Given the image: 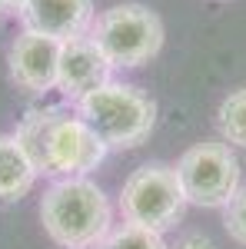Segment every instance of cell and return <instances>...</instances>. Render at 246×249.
Masks as SVG:
<instances>
[{"mask_svg":"<svg viewBox=\"0 0 246 249\" xmlns=\"http://www.w3.org/2000/svg\"><path fill=\"white\" fill-rule=\"evenodd\" d=\"M17 143L43 176H87L107 156V143L63 110H34L17 126Z\"/></svg>","mask_w":246,"mask_h":249,"instance_id":"obj_1","label":"cell"},{"mask_svg":"<svg viewBox=\"0 0 246 249\" xmlns=\"http://www.w3.org/2000/svg\"><path fill=\"white\" fill-rule=\"evenodd\" d=\"M43 232L63 249H100L114 230L107 193L87 176H63L40 199Z\"/></svg>","mask_w":246,"mask_h":249,"instance_id":"obj_2","label":"cell"},{"mask_svg":"<svg viewBox=\"0 0 246 249\" xmlns=\"http://www.w3.org/2000/svg\"><path fill=\"white\" fill-rule=\"evenodd\" d=\"M76 110L80 120L107 143V150L140 146L156 123V103L150 96L133 83H114V80L80 96Z\"/></svg>","mask_w":246,"mask_h":249,"instance_id":"obj_3","label":"cell"},{"mask_svg":"<svg viewBox=\"0 0 246 249\" xmlns=\"http://www.w3.org/2000/svg\"><path fill=\"white\" fill-rule=\"evenodd\" d=\"M90 37L114 67H143L163 47V20L147 3H116L94 17Z\"/></svg>","mask_w":246,"mask_h":249,"instance_id":"obj_4","label":"cell"},{"mask_svg":"<svg viewBox=\"0 0 246 249\" xmlns=\"http://www.w3.org/2000/svg\"><path fill=\"white\" fill-rule=\"evenodd\" d=\"M120 210L123 219L133 226L153 230L160 236L173 230L187 210V196L176 179V170L167 163H147L133 170L120 190Z\"/></svg>","mask_w":246,"mask_h":249,"instance_id":"obj_5","label":"cell"},{"mask_svg":"<svg viewBox=\"0 0 246 249\" xmlns=\"http://www.w3.org/2000/svg\"><path fill=\"white\" fill-rule=\"evenodd\" d=\"M176 179L193 206L223 210L240 193V160L227 143H196L176 160Z\"/></svg>","mask_w":246,"mask_h":249,"instance_id":"obj_6","label":"cell"},{"mask_svg":"<svg viewBox=\"0 0 246 249\" xmlns=\"http://www.w3.org/2000/svg\"><path fill=\"white\" fill-rule=\"evenodd\" d=\"M114 63L103 57V50L94 43L90 34L60 43V63H57V90L70 100H80L90 90L103 87L110 80Z\"/></svg>","mask_w":246,"mask_h":249,"instance_id":"obj_7","label":"cell"},{"mask_svg":"<svg viewBox=\"0 0 246 249\" xmlns=\"http://www.w3.org/2000/svg\"><path fill=\"white\" fill-rule=\"evenodd\" d=\"M57 63H60V40L23 30L10 47V77L27 93H47L57 90Z\"/></svg>","mask_w":246,"mask_h":249,"instance_id":"obj_8","label":"cell"},{"mask_svg":"<svg viewBox=\"0 0 246 249\" xmlns=\"http://www.w3.org/2000/svg\"><path fill=\"white\" fill-rule=\"evenodd\" d=\"M94 0H27L20 20L23 30H34L54 40H74L94 27Z\"/></svg>","mask_w":246,"mask_h":249,"instance_id":"obj_9","label":"cell"},{"mask_svg":"<svg viewBox=\"0 0 246 249\" xmlns=\"http://www.w3.org/2000/svg\"><path fill=\"white\" fill-rule=\"evenodd\" d=\"M37 166L30 163L27 150L17 136H0V199H20L37 183Z\"/></svg>","mask_w":246,"mask_h":249,"instance_id":"obj_10","label":"cell"},{"mask_svg":"<svg viewBox=\"0 0 246 249\" xmlns=\"http://www.w3.org/2000/svg\"><path fill=\"white\" fill-rule=\"evenodd\" d=\"M216 126H220L223 143H229V146H246V87L243 90H233L220 103Z\"/></svg>","mask_w":246,"mask_h":249,"instance_id":"obj_11","label":"cell"},{"mask_svg":"<svg viewBox=\"0 0 246 249\" xmlns=\"http://www.w3.org/2000/svg\"><path fill=\"white\" fill-rule=\"evenodd\" d=\"M100 249H170V246L163 243L160 232L133 226V223H123L120 230H110V236L100 243Z\"/></svg>","mask_w":246,"mask_h":249,"instance_id":"obj_12","label":"cell"},{"mask_svg":"<svg viewBox=\"0 0 246 249\" xmlns=\"http://www.w3.org/2000/svg\"><path fill=\"white\" fill-rule=\"evenodd\" d=\"M223 226H227L233 243L246 246V190H240L227 206H223Z\"/></svg>","mask_w":246,"mask_h":249,"instance_id":"obj_13","label":"cell"},{"mask_svg":"<svg viewBox=\"0 0 246 249\" xmlns=\"http://www.w3.org/2000/svg\"><path fill=\"white\" fill-rule=\"evenodd\" d=\"M173 249H216V243L209 236H203V232H187Z\"/></svg>","mask_w":246,"mask_h":249,"instance_id":"obj_14","label":"cell"},{"mask_svg":"<svg viewBox=\"0 0 246 249\" xmlns=\"http://www.w3.org/2000/svg\"><path fill=\"white\" fill-rule=\"evenodd\" d=\"M27 0H0V14H20Z\"/></svg>","mask_w":246,"mask_h":249,"instance_id":"obj_15","label":"cell"},{"mask_svg":"<svg viewBox=\"0 0 246 249\" xmlns=\"http://www.w3.org/2000/svg\"><path fill=\"white\" fill-rule=\"evenodd\" d=\"M216 3H223V0H216Z\"/></svg>","mask_w":246,"mask_h":249,"instance_id":"obj_16","label":"cell"}]
</instances>
